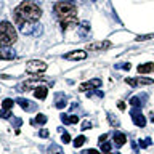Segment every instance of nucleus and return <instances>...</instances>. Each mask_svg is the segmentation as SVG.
Masks as SVG:
<instances>
[{
	"label": "nucleus",
	"mask_w": 154,
	"mask_h": 154,
	"mask_svg": "<svg viewBox=\"0 0 154 154\" xmlns=\"http://www.w3.org/2000/svg\"><path fill=\"white\" fill-rule=\"evenodd\" d=\"M151 144V138H144V140H140V146L141 148H148Z\"/></svg>",
	"instance_id": "29"
},
{
	"label": "nucleus",
	"mask_w": 154,
	"mask_h": 154,
	"mask_svg": "<svg viewBox=\"0 0 154 154\" xmlns=\"http://www.w3.org/2000/svg\"><path fill=\"white\" fill-rule=\"evenodd\" d=\"M146 98H148V95H141V96H132L128 103L132 104L133 108H141V106L144 104V101H146Z\"/></svg>",
	"instance_id": "13"
},
{
	"label": "nucleus",
	"mask_w": 154,
	"mask_h": 154,
	"mask_svg": "<svg viewBox=\"0 0 154 154\" xmlns=\"http://www.w3.org/2000/svg\"><path fill=\"white\" fill-rule=\"evenodd\" d=\"M61 140H63V143H64V144L69 143V141H71V135L67 133V132H63V133H61Z\"/></svg>",
	"instance_id": "27"
},
{
	"label": "nucleus",
	"mask_w": 154,
	"mask_h": 154,
	"mask_svg": "<svg viewBox=\"0 0 154 154\" xmlns=\"http://www.w3.org/2000/svg\"><path fill=\"white\" fill-rule=\"evenodd\" d=\"M40 84L43 85H51V82H47V80H43V79H31V80H26V82H23L21 85L18 87L19 90H35Z\"/></svg>",
	"instance_id": "5"
},
{
	"label": "nucleus",
	"mask_w": 154,
	"mask_h": 154,
	"mask_svg": "<svg viewBox=\"0 0 154 154\" xmlns=\"http://www.w3.org/2000/svg\"><path fill=\"white\" fill-rule=\"evenodd\" d=\"M55 106L58 109H63L66 106V95L64 93H58L56 95V103H55Z\"/></svg>",
	"instance_id": "19"
},
{
	"label": "nucleus",
	"mask_w": 154,
	"mask_h": 154,
	"mask_svg": "<svg viewBox=\"0 0 154 154\" xmlns=\"http://www.w3.org/2000/svg\"><path fill=\"white\" fill-rule=\"evenodd\" d=\"M108 119H109V122H111V125H114V127H119V120L117 119H114L111 114H108Z\"/></svg>",
	"instance_id": "30"
},
{
	"label": "nucleus",
	"mask_w": 154,
	"mask_h": 154,
	"mask_svg": "<svg viewBox=\"0 0 154 154\" xmlns=\"http://www.w3.org/2000/svg\"><path fill=\"white\" fill-rule=\"evenodd\" d=\"M13 104H14V101H13L11 98H5V100L2 101V108H3V109H8V111H11Z\"/></svg>",
	"instance_id": "21"
},
{
	"label": "nucleus",
	"mask_w": 154,
	"mask_h": 154,
	"mask_svg": "<svg viewBox=\"0 0 154 154\" xmlns=\"http://www.w3.org/2000/svg\"><path fill=\"white\" fill-rule=\"evenodd\" d=\"M116 67H119V69H124V71H130L132 64H130V63H122V64H116Z\"/></svg>",
	"instance_id": "28"
},
{
	"label": "nucleus",
	"mask_w": 154,
	"mask_h": 154,
	"mask_svg": "<svg viewBox=\"0 0 154 154\" xmlns=\"http://www.w3.org/2000/svg\"><path fill=\"white\" fill-rule=\"evenodd\" d=\"M47 63L40 61V60H31L26 64V72L27 74H42V72L47 71Z\"/></svg>",
	"instance_id": "4"
},
{
	"label": "nucleus",
	"mask_w": 154,
	"mask_h": 154,
	"mask_svg": "<svg viewBox=\"0 0 154 154\" xmlns=\"http://www.w3.org/2000/svg\"><path fill=\"white\" fill-rule=\"evenodd\" d=\"M53 11H55L56 19L61 24V29L66 31L71 26H75L77 24V7L71 2H58L53 7Z\"/></svg>",
	"instance_id": "2"
},
{
	"label": "nucleus",
	"mask_w": 154,
	"mask_h": 154,
	"mask_svg": "<svg viewBox=\"0 0 154 154\" xmlns=\"http://www.w3.org/2000/svg\"><path fill=\"white\" fill-rule=\"evenodd\" d=\"M104 154H111V152H104Z\"/></svg>",
	"instance_id": "39"
},
{
	"label": "nucleus",
	"mask_w": 154,
	"mask_h": 154,
	"mask_svg": "<svg viewBox=\"0 0 154 154\" xmlns=\"http://www.w3.org/2000/svg\"><path fill=\"white\" fill-rule=\"evenodd\" d=\"M88 128H91V122L90 120H84L82 122V130H88Z\"/></svg>",
	"instance_id": "31"
},
{
	"label": "nucleus",
	"mask_w": 154,
	"mask_h": 154,
	"mask_svg": "<svg viewBox=\"0 0 154 154\" xmlns=\"http://www.w3.org/2000/svg\"><path fill=\"white\" fill-rule=\"evenodd\" d=\"M16 53L13 50H7V48H0V60H14Z\"/></svg>",
	"instance_id": "15"
},
{
	"label": "nucleus",
	"mask_w": 154,
	"mask_h": 154,
	"mask_svg": "<svg viewBox=\"0 0 154 154\" xmlns=\"http://www.w3.org/2000/svg\"><path fill=\"white\" fill-rule=\"evenodd\" d=\"M13 21L16 26H24V24H32L37 23L42 16V8L40 5L34 0H24L13 10Z\"/></svg>",
	"instance_id": "1"
},
{
	"label": "nucleus",
	"mask_w": 154,
	"mask_h": 154,
	"mask_svg": "<svg viewBox=\"0 0 154 154\" xmlns=\"http://www.w3.org/2000/svg\"><path fill=\"white\" fill-rule=\"evenodd\" d=\"M82 29H84V31H88V29H90V24L87 23V21H84V23H82Z\"/></svg>",
	"instance_id": "35"
},
{
	"label": "nucleus",
	"mask_w": 154,
	"mask_h": 154,
	"mask_svg": "<svg viewBox=\"0 0 154 154\" xmlns=\"http://www.w3.org/2000/svg\"><path fill=\"white\" fill-rule=\"evenodd\" d=\"M19 29H21V32L24 35H40L42 34V27H40V24H37V23L24 24V26H21Z\"/></svg>",
	"instance_id": "6"
},
{
	"label": "nucleus",
	"mask_w": 154,
	"mask_h": 154,
	"mask_svg": "<svg viewBox=\"0 0 154 154\" xmlns=\"http://www.w3.org/2000/svg\"><path fill=\"white\" fill-rule=\"evenodd\" d=\"M61 120H63V124H77L79 122V116H75V114H69V116L63 114Z\"/></svg>",
	"instance_id": "18"
},
{
	"label": "nucleus",
	"mask_w": 154,
	"mask_h": 154,
	"mask_svg": "<svg viewBox=\"0 0 154 154\" xmlns=\"http://www.w3.org/2000/svg\"><path fill=\"white\" fill-rule=\"evenodd\" d=\"M125 84H128L130 87H138V85H151V84H154V80L146 79V77H137V79L127 77V79H125Z\"/></svg>",
	"instance_id": "10"
},
{
	"label": "nucleus",
	"mask_w": 154,
	"mask_h": 154,
	"mask_svg": "<svg viewBox=\"0 0 154 154\" xmlns=\"http://www.w3.org/2000/svg\"><path fill=\"white\" fill-rule=\"evenodd\" d=\"M21 125V119H14V127H19Z\"/></svg>",
	"instance_id": "37"
},
{
	"label": "nucleus",
	"mask_w": 154,
	"mask_h": 154,
	"mask_svg": "<svg viewBox=\"0 0 154 154\" xmlns=\"http://www.w3.org/2000/svg\"><path fill=\"white\" fill-rule=\"evenodd\" d=\"M91 2H96V0H91Z\"/></svg>",
	"instance_id": "40"
},
{
	"label": "nucleus",
	"mask_w": 154,
	"mask_h": 154,
	"mask_svg": "<svg viewBox=\"0 0 154 154\" xmlns=\"http://www.w3.org/2000/svg\"><path fill=\"white\" fill-rule=\"evenodd\" d=\"M114 143H116V146H124L125 141H127V137H125L124 133H120V132H116L114 133Z\"/></svg>",
	"instance_id": "17"
},
{
	"label": "nucleus",
	"mask_w": 154,
	"mask_h": 154,
	"mask_svg": "<svg viewBox=\"0 0 154 154\" xmlns=\"http://www.w3.org/2000/svg\"><path fill=\"white\" fill-rule=\"evenodd\" d=\"M82 154H100V151L98 149H85Z\"/></svg>",
	"instance_id": "33"
},
{
	"label": "nucleus",
	"mask_w": 154,
	"mask_h": 154,
	"mask_svg": "<svg viewBox=\"0 0 154 154\" xmlns=\"http://www.w3.org/2000/svg\"><path fill=\"white\" fill-rule=\"evenodd\" d=\"M48 95V85H38L35 90H34V96L37 100H45Z\"/></svg>",
	"instance_id": "12"
},
{
	"label": "nucleus",
	"mask_w": 154,
	"mask_h": 154,
	"mask_svg": "<svg viewBox=\"0 0 154 154\" xmlns=\"http://www.w3.org/2000/svg\"><path fill=\"white\" fill-rule=\"evenodd\" d=\"M31 124H38V125L47 124V116H45V114H37V116H35V119H34Z\"/></svg>",
	"instance_id": "20"
},
{
	"label": "nucleus",
	"mask_w": 154,
	"mask_h": 154,
	"mask_svg": "<svg viewBox=\"0 0 154 154\" xmlns=\"http://www.w3.org/2000/svg\"><path fill=\"white\" fill-rule=\"evenodd\" d=\"M48 151H50L51 154H63V149L58 146V144H51V146L48 148Z\"/></svg>",
	"instance_id": "25"
},
{
	"label": "nucleus",
	"mask_w": 154,
	"mask_h": 154,
	"mask_svg": "<svg viewBox=\"0 0 154 154\" xmlns=\"http://www.w3.org/2000/svg\"><path fill=\"white\" fill-rule=\"evenodd\" d=\"M64 58L66 60H85L87 58V51H84V50H74V51H69V53H66L64 55Z\"/></svg>",
	"instance_id": "11"
},
{
	"label": "nucleus",
	"mask_w": 154,
	"mask_h": 154,
	"mask_svg": "<svg viewBox=\"0 0 154 154\" xmlns=\"http://www.w3.org/2000/svg\"><path fill=\"white\" fill-rule=\"evenodd\" d=\"M130 116H132V120L137 127H144L146 125V117L143 116V112L140 111V108H133L130 111Z\"/></svg>",
	"instance_id": "7"
},
{
	"label": "nucleus",
	"mask_w": 154,
	"mask_h": 154,
	"mask_svg": "<svg viewBox=\"0 0 154 154\" xmlns=\"http://www.w3.org/2000/svg\"><path fill=\"white\" fill-rule=\"evenodd\" d=\"M0 117H2V119H10V117H11V111L2 109V111H0Z\"/></svg>",
	"instance_id": "26"
},
{
	"label": "nucleus",
	"mask_w": 154,
	"mask_h": 154,
	"mask_svg": "<svg viewBox=\"0 0 154 154\" xmlns=\"http://www.w3.org/2000/svg\"><path fill=\"white\" fill-rule=\"evenodd\" d=\"M111 148H112V144H111L109 141H103V143H100V149L103 152H111Z\"/></svg>",
	"instance_id": "23"
},
{
	"label": "nucleus",
	"mask_w": 154,
	"mask_h": 154,
	"mask_svg": "<svg viewBox=\"0 0 154 154\" xmlns=\"http://www.w3.org/2000/svg\"><path fill=\"white\" fill-rule=\"evenodd\" d=\"M16 103L21 106L24 111H32V109H34L32 101H29V100H26V98H18V100H16Z\"/></svg>",
	"instance_id": "16"
},
{
	"label": "nucleus",
	"mask_w": 154,
	"mask_h": 154,
	"mask_svg": "<svg viewBox=\"0 0 154 154\" xmlns=\"http://www.w3.org/2000/svg\"><path fill=\"white\" fill-rule=\"evenodd\" d=\"M151 122H152V124H154V116H152V117H151Z\"/></svg>",
	"instance_id": "38"
},
{
	"label": "nucleus",
	"mask_w": 154,
	"mask_h": 154,
	"mask_svg": "<svg viewBox=\"0 0 154 154\" xmlns=\"http://www.w3.org/2000/svg\"><path fill=\"white\" fill-rule=\"evenodd\" d=\"M18 40V32L10 21H0V48H7Z\"/></svg>",
	"instance_id": "3"
},
{
	"label": "nucleus",
	"mask_w": 154,
	"mask_h": 154,
	"mask_svg": "<svg viewBox=\"0 0 154 154\" xmlns=\"http://www.w3.org/2000/svg\"><path fill=\"white\" fill-rule=\"evenodd\" d=\"M38 137H40V138H47L48 137V130L47 128H42L40 132H38Z\"/></svg>",
	"instance_id": "32"
},
{
	"label": "nucleus",
	"mask_w": 154,
	"mask_h": 154,
	"mask_svg": "<svg viewBox=\"0 0 154 154\" xmlns=\"http://www.w3.org/2000/svg\"><path fill=\"white\" fill-rule=\"evenodd\" d=\"M101 87V79H91V80H87L84 84L79 85V90L80 91H88V90H96Z\"/></svg>",
	"instance_id": "9"
},
{
	"label": "nucleus",
	"mask_w": 154,
	"mask_h": 154,
	"mask_svg": "<svg viewBox=\"0 0 154 154\" xmlns=\"http://www.w3.org/2000/svg\"><path fill=\"white\" fill-rule=\"evenodd\" d=\"M117 108L120 111H125V103H124V101H117Z\"/></svg>",
	"instance_id": "34"
},
{
	"label": "nucleus",
	"mask_w": 154,
	"mask_h": 154,
	"mask_svg": "<svg viewBox=\"0 0 154 154\" xmlns=\"http://www.w3.org/2000/svg\"><path fill=\"white\" fill-rule=\"evenodd\" d=\"M137 69H138L140 74H149V72L154 71V63H144V64H140Z\"/></svg>",
	"instance_id": "14"
},
{
	"label": "nucleus",
	"mask_w": 154,
	"mask_h": 154,
	"mask_svg": "<svg viewBox=\"0 0 154 154\" xmlns=\"http://www.w3.org/2000/svg\"><path fill=\"white\" fill-rule=\"evenodd\" d=\"M106 138H108V135H106V133H103V135H101V137H100V143L106 141Z\"/></svg>",
	"instance_id": "36"
},
{
	"label": "nucleus",
	"mask_w": 154,
	"mask_h": 154,
	"mask_svg": "<svg viewBox=\"0 0 154 154\" xmlns=\"http://www.w3.org/2000/svg\"><path fill=\"white\" fill-rule=\"evenodd\" d=\"M85 140H87V138L84 137V135H79V137H77L74 141H72V144H74V148H80L82 144L85 143Z\"/></svg>",
	"instance_id": "22"
},
{
	"label": "nucleus",
	"mask_w": 154,
	"mask_h": 154,
	"mask_svg": "<svg viewBox=\"0 0 154 154\" xmlns=\"http://www.w3.org/2000/svg\"><path fill=\"white\" fill-rule=\"evenodd\" d=\"M112 47V43L109 40H101V42H93V43H88L87 45V50L88 51H104L108 48Z\"/></svg>",
	"instance_id": "8"
},
{
	"label": "nucleus",
	"mask_w": 154,
	"mask_h": 154,
	"mask_svg": "<svg viewBox=\"0 0 154 154\" xmlns=\"http://www.w3.org/2000/svg\"><path fill=\"white\" fill-rule=\"evenodd\" d=\"M149 38H154V34H144V35H137V38H135V40H137V42H146V40H149Z\"/></svg>",
	"instance_id": "24"
}]
</instances>
